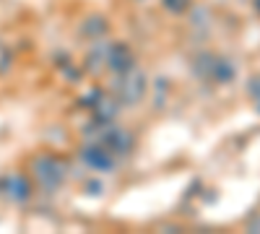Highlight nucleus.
Returning <instances> with one entry per match:
<instances>
[{"label": "nucleus", "instance_id": "f03ea898", "mask_svg": "<svg viewBox=\"0 0 260 234\" xmlns=\"http://www.w3.org/2000/svg\"><path fill=\"white\" fill-rule=\"evenodd\" d=\"M8 195H13L16 200H24V198L29 195L26 182L21 180V177H11V180H8Z\"/></svg>", "mask_w": 260, "mask_h": 234}, {"label": "nucleus", "instance_id": "f257e3e1", "mask_svg": "<svg viewBox=\"0 0 260 234\" xmlns=\"http://www.w3.org/2000/svg\"><path fill=\"white\" fill-rule=\"evenodd\" d=\"M37 177L45 182V187H55L60 182V169L55 159H39L37 161Z\"/></svg>", "mask_w": 260, "mask_h": 234}]
</instances>
